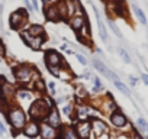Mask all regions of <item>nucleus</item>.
Returning a JSON list of instances; mask_svg holds the SVG:
<instances>
[{
    "label": "nucleus",
    "instance_id": "nucleus-1",
    "mask_svg": "<svg viewBox=\"0 0 148 139\" xmlns=\"http://www.w3.org/2000/svg\"><path fill=\"white\" fill-rule=\"evenodd\" d=\"M8 117H9V122H10L12 127L15 129V132L23 130V127L26 125V113L23 112L22 107H19V106L10 107L8 110Z\"/></svg>",
    "mask_w": 148,
    "mask_h": 139
},
{
    "label": "nucleus",
    "instance_id": "nucleus-2",
    "mask_svg": "<svg viewBox=\"0 0 148 139\" xmlns=\"http://www.w3.org/2000/svg\"><path fill=\"white\" fill-rule=\"evenodd\" d=\"M51 110V106L47 104V100H35L32 102L31 104V109H29V114L32 117V120L38 122V120H42L48 116V112Z\"/></svg>",
    "mask_w": 148,
    "mask_h": 139
},
{
    "label": "nucleus",
    "instance_id": "nucleus-3",
    "mask_svg": "<svg viewBox=\"0 0 148 139\" xmlns=\"http://www.w3.org/2000/svg\"><path fill=\"white\" fill-rule=\"evenodd\" d=\"M13 74H15L16 80L21 81V83H28L29 80H34V81L39 80V74L28 65H21V67L15 68Z\"/></svg>",
    "mask_w": 148,
    "mask_h": 139
},
{
    "label": "nucleus",
    "instance_id": "nucleus-4",
    "mask_svg": "<svg viewBox=\"0 0 148 139\" xmlns=\"http://www.w3.org/2000/svg\"><path fill=\"white\" fill-rule=\"evenodd\" d=\"M9 22H10V28H12V29H19L22 25L26 23V13H25V10L19 9V10L13 12V13L10 15Z\"/></svg>",
    "mask_w": 148,
    "mask_h": 139
},
{
    "label": "nucleus",
    "instance_id": "nucleus-5",
    "mask_svg": "<svg viewBox=\"0 0 148 139\" xmlns=\"http://www.w3.org/2000/svg\"><path fill=\"white\" fill-rule=\"evenodd\" d=\"M45 64L48 67H60L62 64V57L57 51L49 49L45 52Z\"/></svg>",
    "mask_w": 148,
    "mask_h": 139
},
{
    "label": "nucleus",
    "instance_id": "nucleus-6",
    "mask_svg": "<svg viewBox=\"0 0 148 139\" xmlns=\"http://www.w3.org/2000/svg\"><path fill=\"white\" fill-rule=\"evenodd\" d=\"M79 138L82 139H89L90 136V132H92V123L89 120H80L79 125H77V129H76Z\"/></svg>",
    "mask_w": 148,
    "mask_h": 139
},
{
    "label": "nucleus",
    "instance_id": "nucleus-7",
    "mask_svg": "<svg viewBox=\"0 0 148 139\" xmlns=\"http://www.w3.org/2000/svg\"><path fill=\"white\" fill-rule=\"evenodd\" d=\"M93 65H95V68H96V70H99V73H102L103 76H106L108 78H110L113 83H115V81H121V80H119V77H118L115 73H112L110 70H109L105 64H102L100 61L95 59V61H93Z\"/></svg>",
    "mask_w": 148,
    "mask_h": 139
},
{
    "label": "nucleus",
    "instance_id": "nucleus-8",
    "mask_svg": "<svg viewBox=\"0 0 148 139\" xmlns=\"http://www.w3.org/2000/svg\"><path fill=\"white\" fill-rule=\"evenodd\" d=\"M15 89L12 86V83H8L5 77H0V94L6 99H10L15 96Z\"/></svg>",
    "mask_w": 148,
    "mask_h": 139
},
{
    "label": "nucleus",
    "instance_id": "nucleus-9",
    "mask_svg": "<svg viewBox=\"0 0 148 139\" xmlns=\"http://www.w3.org/2000/svg\"><path fill=\"white\" fill-rule=\"evenodd\" d=\"M39 135L42 139H57V129L48 123H42L39 126Z\"/></svg>",
    "mask_w": 148,
    "mask_h": 139
},
{
    "label": "nucleus",
    "instance_id": "nucleus-10",
    "mask_svg": "<svg viewBox=\"0 0 148 139\" xmlns=\"http://www.w3.org/2000/svg\"><path fill=\"white\" fill-rule=\"evenodd\" d=\"M110 122H112V125H113L115 127H123V126L128 123L126 116H125L122 112H119V110H115V112L110 114Z\"/></svg>",
    "mask_w": 148,
    "mask_h": 139
},
{
    "label": "nucleus",
    "instance_id": "nucleus-11",
    "mask_svg": "<svg viewBox=\"0 0 148 139\" xmlns=\"http://www.w3.org/2000/svg\"><path fill=\"white\" fill-rule=\"evenodd\" d=\"M23 133H25L26 136H29V138H36V136L39 135V125H38L35 120L26 123L25 127H23Z\"/></svg>",
    "mask_w": 148,
    "mask_h": 139
},
{
    "label": "nucleus",
    "instance_id": "nucleus-12",
    "mask_svg": "<svg viewBox=\"0 0 148 139\" xmlns=\"http://www.w3.org/2000/svg\"><path fill=\"white\" fill-rule=\"evenodd\" d=\"M47 123H48V125H51V126H52V127H55V129L61 125V119H60V116H58L57 109L51 107V110L48 112V116H47Z\"/></svg>",
    "mask_w": 148,
    "mask_h": 139
},
{
    "label": "nucleus",
    "instance_id": "nucleus-13",
    "mask_svg": "<svg viewBox=\"0 0 148 139\" xmlns=\"http://www.w3.org/2000/svg\"><path fill=\"white\" fill-rule=\"evenodd\" d=\"M92 129H93V132H95L96 136H102L103 133H106L108 126H106V123H105L103 120H100V119H93V122H92Z\"/></svg>",
    "mask_w": 148,
    "mask_h": 139
},
{
    "label": "nucleus",
    "instance_id": "nucleus-14",
    "mask_svg": "<svg viewBox=\"0 0 148 139\" xmlns=\"http://www.w3.org/2000/svg\"><path fill=\"white\" fill-rule=\"evenodd\" d=\"M86 25V19L83 18V15H79V16H74L71 20H70V26L76 31V32H80Z\"/></svg>",
    "mask_w": 148,
    "mask_h": 139
},
{
    "label": "nucleus",
    "instance_id": "nucleus-15",
    "mask_svg": "<svg viewBox=\"0 0 148 139\" xmlns=\"http://www.w3.org/2000/svg\"><path fill=\"white\" fill-rule=\"evenodd\" d=\"M45 18L49 22H55L60 19V13H58V7L55 5H51L48 7H45Z\"/></svg>",
    "mask_w": 148,
    "mask_h": 139
},
{
    "label": "nucleus",
    "instance_id": "nucleus-16",
    "mask_svg": "<svg viewBox=\"0 0 148 139\" xmlns=\"http://www.w3.org/2000/svg\"><path fill=\"white\" fill-rule=\"evenodd\" d=\"M95 9V12H96V18H97V26H99V32H100V36H102V39H108V32H106V28H105V23H103V20H102V18H100V15H99V12L96 10V7H93Z\"/></svg>",
    "mask_w": 148,
    "mask_h": 139
},
{
    "label": "nucleus",
    "instance_id": "nucleus-17",
    "mask_svg": "<svg viewBox=\"0 0 148 139\" xmlns=\"http://www.w3.org/2000/svg\"><path fill=\"white\" fill-rule=\"evenodd\" d=\"M62 139H80V138H79L76 129L71 127V126H68V127H65L64 132H62Z\"/></svg>",
    "mask_w": 148,
    "mask_h": 139
},
{
    "label": "nucleus",
    "instance_id": "nucleus-18",
    "mask_svg": "<svg viewBox=\"0 0 148 139\" xmlns=\"http://www.w3.org/2000/svg\"><path fill=\"white\" fill-rule=\"evenodd\" d=\"M32 36H44V32H45V29H44V26L42 25H38V23H35V25H31V28H29V31H28Z\"/></svg>",
    "mask_w": 148,
    "mask_h": 139
},
{
    "label": "nucleus",
    "instance_id": "nucleus-19",
    "mask_svg": "<svg viewBox=\"0 0 148 139\" xmlns=\"http://www.w3.org/2000/svg\"><path fill=\"white\" fill-rule=\"evenodd\" d=\"M42 44H44V36H32L31 41L28 42V46H31L32 49H39Z\"/></svg>",
    "mask_w": 148,
    "mask_h": 139
},
{
    "label": "nucleus",
    "instance_id": "nucleus-20",
    "mask_svg": "<svg viewBox=\"0 0 148 139\" xmlns=\"http://www.w3.org/2000/svg\"><path fill=\"white\" fill-rule=\"evenodd\" d=\"M132 9H134V12H135V16L138 18V20L142 23V25H147V18H145V15H144V12L136 6V5H134L132 6Z\"/></svg>",
    "mask_w": 148,
    "mask_h": 139
},
{
    "label": "nucleus",
    "instance_id": "nucleus-21",
    "mask_svg": "<svg viewBox=\"0 0 148 139\" xmlns=\"http://www.w3.org/2000/svg\"><path fill=\"white\" fill-rule=\"evenodd\" d=\"M16 96H18V99L21 102H23V100H32V94L28 90H19V91H16Z\"/></svg>",
    "mask_w": 148,
    "mask_h": 139
},
{
    "label": "nucleus",
    "instance_id": "nucleus-22",
    "mask_svg": "<svg viewBox=\"0 0 148 139\" xmlns=\"http://www.w3.org/2000/svg\"><path fill=\"white\" fill-rule=\"evenodd\" d=\"M136 123H138V126H139V129L147 135V138H148V123H147V120L145 119H142V117H139L138 120H136Z\"/></svg>",
    "mask_w": 148,
    "mask_h": 139
},
{
    "label": "nucleus",
    "instance_id": "nucleus-23",
    "mask_svg": "<svg viewBox=\"0 0 148 139\" xmlns=\"http://www.w3.org/2000/svg\"><path fill=\"white\" fill-rule=\"evenodd\" d=\"M34 87H35V90L36 91H39V93H42V91H45V89H47V84H45V81L44 80H36L35 83H34Z\"/></svg>",
    "mask_w": 148,
    "mask_h": 139
},
{
    "label": "nucleus",
    "instance_id": "nucleus-24",
    "mask_svg": "<svg viewBox=\"0 0 148 139\" xmlns=\"http://www.w3.org/2000/svg\"><path fill=\"white\" fill-rule=\"evenodd\" d=\"M57 7H58V13H60V19H61V18H65V16L68 15V10H67V5H65L64 2H61V3H60V5L57 6Z\"/></svg>",
    "mask_w": 148,
    "mask_h": 139
},
{
    "label": "nucleus",
    "instance_id": "nucleus-25",
    "mask_svg": "<svg viewBox=\"0 0 148 139\" xmlns=\"http://www.w3.org/2000/svg\"><path fill=\"white\" fill-rule=\"evenodd\" d=\"M87 114H89V110H87V107H79V110H77V117L80 119V120H86L87 119Z\"/></svg>",
    "mask_w": 148,
    "mask_h": 139
},
{
    "label": "nucleus",
    "instance_id": "nucleus-26",
    "mask_svg": "<svg viewBox=\"0 0 148 139\" xmlns=\"http://www.w3.org/2000/svg\"><path fill=\"white\" fill-rule=\"evenodd\" d=\"M115 86H116V89L119 90V91H122L123 94H126V96H129L131 93H129V89L122 83V81H115Z\"/></svg>",
    "mask_w": 148,
    "mask_h": 139
},
{
    "label": "nucleus",
    "instance_id": "nucleus-27",
    "mask_svg": "<svg viewBox=\"0 0 148 139\" xmlns=\"http://www.w3.org/2000/svg\"><path fill=\"white\" fill-rule=\"evenodd\" d=\"M118 52H119V55L122 57V59H123V62H126V64H131V57H129V54L123 49V48H118Z\"/></svg>",
    "mask_w": 148,
    "mask_h": 139
},
{
    "label": "nucleus",
    "instance_id": "nucleus-28",
    "mask_svg": "<svg viewBox=\"0 0 148 139\" xmlns=\"http://www.w3.org/2000/svg\"><path fill=\"white\" fill-rule=\"evenodd\" d=\"M49 73L55 77H60L61 76V67H49Z\"/></svg>",
    "mask_w": 148,
    "mask_h": 139
},
{
    "label": "nucleus",
    "instance_id": "nucleus-29",
    "mask_svg": "<svg viewBox=\"0 0 148 139\" xmlns=\"http://www.w3.org/2000/svg\"><path fill=\"white\" fill-rule=\"evenodd\" d=\"M21 36H22V39L26 42V45H28V42H29V41H31V38H32V35H31L28 31H23V32L21 33Z\"/></svg>",
    "mask_w": 148,
    "mask_h": 139
},
{
    "label": "nucleus",
    "instance_id": "nucleus-30",
    "mask_svg": "<svg viewBox=\"0 0 148 139\" xmlns=\"http://www.w3.org/2000/svg\"><path fill=\"white\" fill-rule=\"evenodd\" d=\"M109 25H110V28H112V31H113V32H115V35H116V36H118V38H122V33H121V31H119V29H118V26H116V25H115V23H113V22H110V23H109Z\"/></svg>",
    "mask_w": 148,
    "mask_h": 139
},
{
    "label": "nucleus",
    "instance_id": "nucleus-31",
    "mask_svg": "<svg viewBox=\"0 0 148 139\" xmlns=\"http://www.w3.org/2000/svg\"><path fill=\"white\" fill-rule=\"evenodd\" d=\"M71 112H73V106H71V104H67V106L62 109V113H64L65 116H70Z\"/></svg>",
    "mask_w": 148,
    "mask_h": 139
},
{
    "label": "nucleus",
    "instance_id": "nucleus-32",
    "mask_svg": "<svg viewBox=\"0 0 148 139\" xmlns=\"http://www.w3.org/2000/svg\"><path fill=\"white\" fill-rule=\"evenodd\" d=\"M77 61H79L80 64H83V65H86V64H87V59H86L82 54H77Z\"/></svg>",
    "mask_w": 148,
    "mask_h": 139
},
{
    "label": "nucleus",
    "instance_id": "nucleus-33",
    "mask_svg": "<svg viewBox=\"0 0 148 139\" xmlns=\"http://www.w3.org/2000/svg\"><path fill=\"white\" fill-rule=\"evenodd\" d=\"M5 54H6V48H5L3 42L0 41V57H5Z\"/></svg>",
    "mask_w": 148,
    "mask_h": 139
},
{
    "label": "nucleus",
    "instance_id": "nucleus-34",
    "mask_svg": "<svg viewBox=\"0 0 148 139\" xmlns=\"http://www.w3.org/2000/svg\"><path fill=\"white\" fill-rule=\"evenodd\" d=\"M58 2V0H44V3H45V6L48 5V6H51V5H55Z\"/></svg>",
    "mask_w": 148,
    "mask_h": 139
},
{
    "label": "nucleus",
    "instance_id": "nucleus-35",
    "mask_svg": "<svg viewBox=\"0 0 148 139\" xmlns=\"http://www.w3.org/2000/svg\"><path fill=\"white\" fill-rule=\"evenodd\" d=\"M129 80H131V84H132V86H136L138 78H135V77H132V76H131V77H129Z\"/></svg>",
    "mask_w": 148,
    "mask_h": 139
},
{
    "label": "nucleus",
    "instance_id": "nucleus-36",
    "mask_svg": "<svg viewBox=\"0 0 148 139\" xmlns=\"http://www.w3.org/2000/svg\"><path fill=\"white\" fill-rule=\"evenodd\" d=\"M25 2V5H26V7H28V10H32L34 7H32V3H29V0H23Z\"/></svg>",
    "mask_w": 148,
    "mask_h": 139
},
{
    "label": "nucleus",
    "instance_id": "nucleus-37",
    "mask_svg": "<svg viewBox=\"0 0 148 139\" xmlns=\"http://www.w3.org/2000/svg\"><path fill=\"white\" fill-rule=\"evenodd\" d=\"M5 132H6V127H5V125L2 122H0V133H5Z\"/></svg>",
    "mask_w": 148,
    "mask_h": 139
},
{
    "label": "nucleus",
    "instance_id": "nucleus-38",
    "mask_svg": "<svg viewBox=\"0 0 148 139\" xmlns=\"http://www.w3.org/2000/svg\"><path fill=\"white\" fill-rule=\"evenodd\" d=\"M141 78H142V81H144V83H145V84L148 86V76H147V74H144V76H142Z\"/></svg>",
    "mask_w": 148,
    "mask_h": 139
},
{
    "label": "nucleus",
    "instance_id": "nucleus-39",
    "mask_svg": "<svg viewBox=\"0 0 148 139\" xmlns=\"http://www.w3.org/2000/svg\"><path fill=\"white\" fill-rule=\"evenodd\" d=\"M32 7L35 10H38V2H36V0H32Z\"/></svg>",
    "mask_w": 148,
    "mask_h": 139
},
{
    "label": "nucleus",
    "instance_id": "nucleus-40",
    "mask_svg": "<svg viewBox=\"0 0 148 139\" xmlns=\"http://www.w3.org/2000/svg\"><path fill=\"white\" fill-rule=\"evenodd\" d=\"M134 139H142V138H141L139 135H135V136H134Z\"/></svg>",
    "mask_w": 148,
    "mask_h": 139
}]
</instances>
